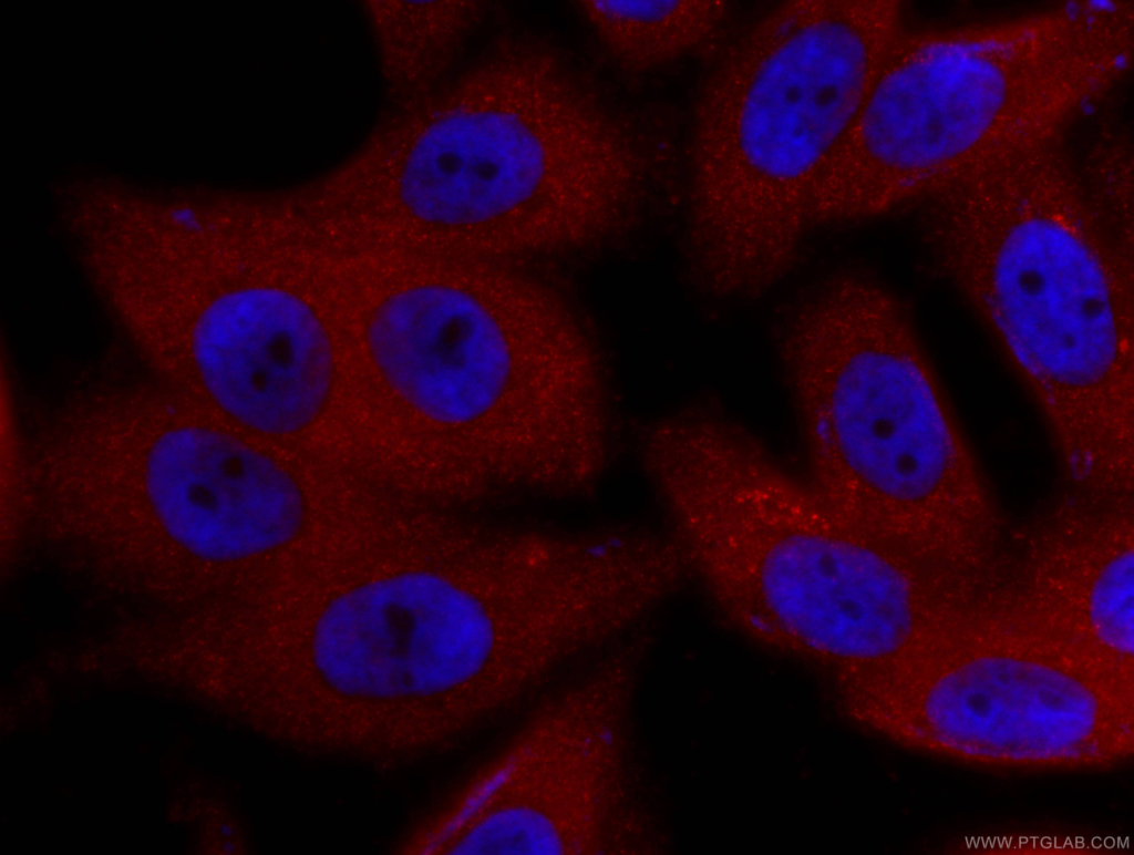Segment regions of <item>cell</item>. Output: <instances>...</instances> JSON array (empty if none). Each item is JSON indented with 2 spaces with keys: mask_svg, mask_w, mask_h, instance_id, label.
Returning a JSON list of instances; mask_svg holds the SVG:
<instances>
[{
  "mask_svg": "<svg viewBox=\"0 0 1134 855\" xmlns=\"http://www.w3.org/2000/svg\"><path fill=\"white\" fill-rule=\"evenodd\" d=\"M932 271L963 300L1073 463L1132 456V215L1091 202L1055 142L918 200Z\"/></svg>",
  "mask_w": 1134,
  "mask_h": 855,
  "instance_id": "cell-1",
  "label": "cell"
},
{
  "mask_svg": "<svg viewBox=\"0 0 1134 855\" xmlns=\"http://www.w3.org/2000/svg\"><path fill=\"white\" fill-rule=\"evenodd\" d=\"M906 32L898 1L790 0L705 52L680 245L695 290L759 298L791 271L804 188Z\"/></svg>",
  "mask_w": 1134,
  "mask_h": 855,
  "instance_id": "cell-2",
  "label": "cell"
},
{
  "mask_svg": "<svg viewBox=\"0 0 1134 855\" xmlns=\"http://www.w3.org/2000/svg\"><path fill=\"white\" fill-rule=\"evenodd\" d=\"M806 487L876 545L975 550L992 528L972 453L909 308L865 272L828 277L775 313Z\"/></svg>",
  "mask_w": 1134,
  "mask_h": 855,
  "instance_id": "cell-3",
  "label": "cell"
},
{
  "mask_svg": "<svg viewBox=\"0 0 1134 855\" xmlns=\"http://www.w3.org/2000/svg\"><path fill=\"white\" fill-rule=\"evenodd\" d=\"M1132 50L1131 21L1113 2L907 30L811 176L807 202L829 223H859L1053 142L1125 73Z\"/></svg>",
  "mask_w": 1134,
  "mask_h": 855,
  "instance_id": "cell-4",
  "label": "cell"
},
{
  "mask_svg": "<svg viewBox=\"0 0 1134 855\" xmlns=\"http://www.w3.org/2000/svg\"><path fill=\"white\" fill-rule=\"evenodd\" d=\"M549 598L517 532L473 533L456 574L404 571L353 586L315 622L308 663L284 684L361 745H453L511 709L540 662Z\"/></svg>",
  "mask_w": 1134,
  "mask_h": 855,
  "instance_id": "cell-5",
  "label": "cell"
},
{
  "mask_svg": "<svg viewBox=\"0 0 1134 855\" xmlns=\"http://www.w3.org/2000/svg\"><path fill=\"white\" fill-rule=\"evenodd\" d=\"M518 264L486 290L421 285L386 298L368 330L388 383L432 422L468 436L476 492L509 502L564 463L584 409V363L565 301Z\"/></svg>",
  "mask_w": 1134,
  "mask_h": 855,
  "instance_id": "cell-6",
  "label": "cell"
},
{
  "mask_svg": "<svg viewBox=\"0 0 1134 855\" xmlns=\"http://www.w3.org/2000/svg\"><path fill=\"white\" fill-rule=\"evenodd\" d=\"M640 653L619 648L551 692L470 783L451 854H623L642 843L626 764Z\"/></svg>",
  "mask_w": 1134,
  "mask_h": 855,
  "instance_id": "cell-7",
  "label": "cell"
},
{
  "mask_svg": "<svg viewBox=\"0 0 1134 855\" xmlns=\"http://www.w3.org/2000/svg\"><path fill=\"white\" fill-rule=\"evenodd\" d=\"M152 518L178 547L209 563L271 552L300 530L305 498L272 459L227 434L178 428L159 435L140 468Z\"/></svg>",
  "mask_w": 1134,
  "mask_h": 855,
  "instance_id": "cell-8",
  "label": "cell"
},
{
  "mask_svg": "<svg viewBox=\"0 0 1134 855\" xmlns=\"http://www.w3.org/2000/svg\"><path fill=\"white\" fill-rule=\"evenodd\" d=\"M193 353L214 400L261 433L302 430L328 398L329 338L313 310L281 289L250 287L215 299L194 328Z\"/></svg>",
  "mask_w": 1134,
  "mask_h": 855,
  "instance_id": "cell-9",
  "label": "cell"
},
{
  "mask_svg": "<svg viewBox=\"0 0 1134 855\" xmlns=\"http://www.w3.org/2000/svg\"><path fill=\"white\" fill-rule=\"evenodd\" d=\"M575 9L607 53L630 71H646L715 44L726 31L729 1L578 0Z\"/></svg>",
  "mask_w": 1134,
  "mask_h": 855,
  "instance_id": "cell-10",
  "label": "cell"
},
{
  "mask_svg": "<svg viewBox=\"0 0 1134 855\" xmlns=\"http://www.w3.org/2000/svg\"><path fill=\"white\" fill-rule=\"evenodd\" d=\"M1089 593L1090 616L1102 639L1132 649L1133 550L1121 547L1095 569Z\"/></svg>",
  "mask_w": 1134,
  "mask_h": 855,
  "instance_id": "cell-11",
  "label": "cell"
}]
</instances>
